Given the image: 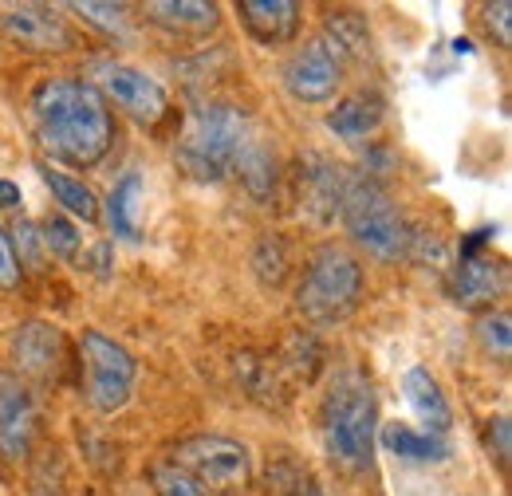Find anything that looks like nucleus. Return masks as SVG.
Masks as SVG:
<instances>
[{"label": "nucleus", "mask_w": 512, "mask_h": 496, "mask_svg": "<svg viewBox=\"0 0 512 496\" xmlns=\"http://www.w3.org/2000/svg\"><path fill=\"white\" fill-rule=\"evenodd\" d=\"M32 126L40 146L67 166H95L115 142V119L107 99L87 79H48L32 91Z\"/></svg>", "instance_id": "f257e3e1"}, {"label": "nucleus", "mask_w": 512, "mask_h": 496, "mask_svg": "<svg viewBox=\"0 0 512 496\" xmlns=\"http://www.w3.org/2000/svg\"><path fill=\"white\" fill-rule=\"evenodd\" d=\"M379 402L359 371H339L323 398V445L339 469H371L375 461Z\"/></svg>", "instance_id": "f03ea898"}, {"label": "nucleus", "mask_w": 512, "mask_h": 496, "mask_svg": "<svg viewBox=\"0 0 512 496\" xmlns=\"http://www.w3.org/2000/svg\"><path fill=\"white\" fill-rule=\"evenodd\" d=\"M253 142L256 134L241 107L209 103L193 115L182 142H178V166L193 182H225L229 174L241 170Z\"/></svg>", "instance_id": "7ed1b4c3"}, {"label": "nucleus", "mask_w": 512, "mask_h": 496, "mask_svg": "<svg viewBox=\"0 0 512 496\" xmlns=\"http://www.w3.org/2000/svg\"><path fill=\"white\" fill-rule=\"evenodd\" d=\"M339 217H343L351 241L379 260H402L414 248V229L406 225L394 197L371 174H347Z\"/></svg>", "instance_id": "20e7f679"}, {"label": "nucleus", "mask_w": 512, "mask_h": 496, "mask_svg": "<svg viewBox=\"0 0 512 496\" xmlns=\"http://www.w3.org/2000/svg\"><path fill=\"white\" fill-rule=\"evenodd\" d=\"M359 296H363V268L347 248L339 245H323L308 260V268L296 284V308L304 311L312 323L347 319L359 304Z\"/></svg>", "instance_id": "39448f33"}, {"label": "nucleus", "mask_w": 512, "mask_h": 496, "mask_svg": "<svg viewBox=\"0 0 512 496\" xmlns=\"http://www.w3.org/2000/svg\"><path fill=\"white\" fill-rule=\"evenodd\" d=\"M83 347V363H87V402L99 414H115L130 402L138 363L123 343H115L103 331H83L79 339Z\"/></svg>", "instance_id": "423d86ee"}, {"label": "nucleus", "mask_w": 512, "mask_h": 496, "mask_svg": "<svg viewBox=\"0 0 512 496\" xmlns=\"http://www.w3.org/2000/svg\"><path fill=\"white\" fill-rule=\"evenodd\" d=\"M174 465L182 473H190L201 489H217V493H241L253 477L249 465V449L241 441L217 434L190 437L174 449Z\"/></svg>", "instance_id": "0eeeda50"}, {"label": "nucleus", "mask_w": 512, "mask_h": 496, "mask_svg": "<svg viewBox=\"0 0 512 496\" xmlns=\"http://www.w3.org/2000/svg\"><path fill=\"white\" fill-rule=\"evenodd\" d=\"M91 79H95L91 87H95L103 99H115L130 119H138V123H162V119H166L170 99H166L162 83L150 79L146 71H138V67H130V63L103 60L91 67Z\"/></svg>", "instance_id": "6e6552de"}, {"label": "nucleus", "mask_w": 512, "mask_h": 496, "mask_svg": "<svg viewBox=\"0 0 512 496\" xmlns=\"http://www.w3.org/2000/svg\"><path fill=\"white\" fill-rule=\"evenodd\" d=\"M0 28L4 36L24 48V52H40V56H52V52H71L79 40L75 32L67 28V20L48 8V4H16V8H4L0 16Z\"/></svg>", "instance_id": "1a4fd4ad"}, {"label": "nucleus", "mask_w": 512, "mask_h": 496, "mask_svg": "<svg viewBox=\"0 0 512 496\" xmlns=\"http://www.w3.org/2000/svg\"><path fill=\"white\" fill-rule=\"evenodd\" d=\"M343 79V63L327 48V40H308L304 48L292 52V60L284 63V87L292 99L300 103H323L335 95Z\"/></svg>", "instance_id": "9d476101"}, {"label": "nucleus", "mask_w": 512, "mask_h": 496, "mask_svg": "<svg viewBox=\"0 0 512 496\" xmlns=\"http://www.w3.org/2000/svg\"><path fill=\"white\" fill-rule=\"evenodd\" d=\"M36 437V402L16 374L0 371V453L20 461Z\"/></svg>", "instance_id": "9b49d317"}, {"label": "nucleus", "mask_w": 512, "mask_h": 496, "mask_svg": "<svg viewBox=\"0 0 512 496\" xmlns=\"http://www.w3.org/2000/svg\"><path fill=\"white\" fill-rule=\"evenodd\" d=\"M505 288H509V272L501 260L461 256V264L453 272V300L461 308H493V300H501Z\"/></svg>", "instance_id": "f8f14e48"}, {"label": "nucleus", "mask_w": 512, "mask_h": 496, "mask_svg": "<svg viewBox=\"0 0 512 496\" xmlns=\"http://www.w3.org/2000/svg\"><path fill=\"white\" fill-rule=\"evenodd\" d=\"M12 363L32 378H56L64 363V335L52 323H24L12 335Z\"/></svg>", "instance_id": "ddd939ff"}, {"label": "nucleus", "mask_w": 512, "mask_h": 496, "mask_svg": "<svg viewBox=\"0 0 512 496\" xmlns=\"http://www.w3.org/2000/svg\"><path fill=\"white\" fill-rule=\"evenodd\" d=\"M241 24L249 28L256 44H288L300 28V4L292 0H241Z\"/></svg>", "instance_id": "4468645a"}, {"label": "nucleus", "mask_w": 512, "mask_h": 496, "mask_svg": "<svg viewBox=\"0 0 512 496\" xmlns=\"http://www.w3.org/2000/svg\"><path fill=\"white\" fill-rule=\"evenodd\" d=\"M343 182H347V170L331 166L327 158H308L304 162V174H300V197H304V209L312 213V221H335L339 213V201H343Z\"/></svg>", "instance_id": "2eb2a0df"}, {"label": "nucleus", "mask_w": 512, "mask_h": 496, "mask_svg": "<svg viewBox=\"0 0 512 496\" xmlns=\"http://www.w3.org/2000/svg\"><path fill=\"white\" fill-rule=\"evenodd\" d=\"M386 119V99L379 91H355L347 95L331 115H327V126L331 134H339L343 142H359V138H371Z\"/></svg>", "instance_id": "dca6fc26"}, {"label": "nucleus", "mask_w": 512, "mask_h": 496, "mask_svg": "<svg viewBox=\"0 0 512 496\" xmlns=\"http://www.w3.org/2000/svg\"><path fill=\"white\" fill-rule=\"evenodd\" d=\"M402 394H406V402H410V410L418 414V422L422 426H430V434H446L449 422H453V414H449V402L446 394H442V386H438V378L426 371V367H410L406 378H402Z\"/></svg>", "instance_id": "f3484780"}, {"label": "nucleus", "mask_w": 512, "mask_h": 496, "mask_svg": "<svg viewBox=\"0 0 512 496\" xmlns=\"http://www.w3.org/2000/svg\"><path fill=\"white\" fill-rule=\"evenodd\" d=\"M150 20L174 36H205L221 24L217 4H197V0H166V4H146Z\"/></svg>", "instance_id": "a211bd4d"}, {"label": "nucleus", "mask_w": 512, "mask_h": 496, "mask_svg": "<svg viewBox=\"0 0 512 496\" xmlns=\"http://www.w3.org/2000/svg\"><path fill=\"white\" fill-rule=\"evenodd\" d=\"M40 174H44V186L56 193V201L64 205L71 217H83L87 225L91 221H99V197H95V189L83 186L79 178H71V174H64V170H56L52 162H40Z\"/></svg>", "instance_id": "6ab92c4d"}, {"label": "nucleus", "mask_w": 512, "mask_h": 496, "mask_svg": "<svg viewBox=\"0 0 512 496\" xmlns=\"http://www.w3.org/2000/svg\"><path fill=\"white\" fill-rule=\"evenodd\" d=\"M138 201H142V174L130 170L127 178L111 189V197H107V225H111V233H115L119 241H130V245L142 241V229H138V221H134Z\"/></svg>", "instance_id": "aec40b11"}, {"label": "nucleus", "mask_w": 512, "mask_h": 496, "mask_svg": "<svg viewBox=\"0 0 512 496\" xmlns=\"http://www.w3.org/2000/svg\"><path fill=\"white\" fill-rule=\"evenodd\" d=\"M383 445L394 457H402V461H446V453H449L442 437L418 434V430H410V426H402V422L383 426Z\"/></svg>", "instance_id": "412c9836"}, {"label": "nucleus", "mask_w": 512, "mask_h": 496, "mask_svg": "<svg viewBox=\"0 0 512 496\" xmlns=\"http://www.w3.org/2000/svg\"><path fill=\"white\" fill-rule=\"evenodd\" d=\"M327 48L339 56H363L367 48H371V32H367V24H363V16H355V12H331V20H327Z\"/></svg>", "instance_id": "4be33fe9"}, {"label": "nucleus", "mask_w": 512, "mask_h": 496, "mask_svg": "<svg viewBox=\"0 0 512 496\" xmlns=\"http://www.w3.org/2000/svg\"><path fill=\"white\" fill-rule=\"evenodd\" d=\"M40 229H44L40 245L48 248L52 256H60V260H75L79 256V229L67 221L64 213H48Z\"/></svg>", "instance_id": "5701e85b"}, {"label": "nucleus", "mask_w": 512, "mask_h": 496, "mask_svg": "<svg viewBox=\"0 0 512 496\" xmlns=\"http://www.w3.org/2000/svg\"><path fill=\"white\" fill-rule=\"evenodd\" d=\"M253 268L264 284H280L284 272H288V248H284V241L280 237H264L253 256Z\"/></svg>", "instance_id": "b1692460"}, {"label": "nucleus", "mask_w": 512, "mask_h": 496, "mask_svg": "<svg viewBox=\"0 0 512 496\" xmlns=\"http://www.w3.org/2000/svg\"><path fill=\"white\" fill-rule=\"evenodd\" d=\"M509 315L505 311H493V315H485L481 323H477V335H481V343H485V351L489 355H497V359H509L512 351V335H509Z\"/></svg>", "instance_id": "393cba45"}, {"label": "nucleus", "mask_w": 512, "mask_h": 496, "mask_svg": "<svg viewBox=\"0 0 512 496\" xmlns=\"http://www.w3.org/2000/svg\"><path fill=\"white\" fill-rule=\"evenodd\" d=\"M154 489H158V496H205V489L193 481L190 473H182L178 465H158L154 469Z\"/></svg>", "instance_id": "a878e982"}, {"label": "nucleus", "mask_w": 512, "mask_h": 496, "mask_svg": "<svg viewBox=\"0 0 512 496\" xmlns=\"http://www.w3.org/2000/svg\"><path fill=\"white\" fill-rule=\"evenodd\" d=\"M71 12H79L83 20L107 28V32H123L127 28V4H71Z\"/></svg>", "instance_id": "bb28decb"}, {"label": "nucleus", "mask_w": 512, "mask_h": 496, "mask_svg": "<svg viewBox=\"0 0 512 496\" xmlns=\"http://www.w3.org/2000/svg\"><path fill=\"white\" fill-rule=\"evenodd\" d=\"M509 12H512L509 0H497V4H489V8H485V24H489V32L497 28V44H501V48H509V44H512Z\"/></svg>", "instance_id": "cd10ccee"}, {"label": "nucleus", "mask_w": 512, "mask_h": 496, "mask_svg": "<svg viewBox=\"0 0 512 496\" xmlns=\"http://www.w3.org/2000/svg\"><path fill=\"white\" fill-rule=\"evenodd\" d=\"M16 284H20V260L12 252V241L0 229V288H16Z\"/></svg>", "instance_id": "c85d7f7f"}, {"label": "nucleus", "mask_w": 512, "mask_h": 496, "mask_svg": "<svg viewBox=\"0 0 512 496\" xmlns=\"http://www.w3.org/2000/svg\"><path fill=\"white\" fill-rule=\"evenodd\" d=\"M12 241H16V248L28 256V264H36V260H40V248H44V245H40V237H36V229H32L28 221H16ZM16 248H12V252H16Z\"/></svg>", "instance_id": "c756f323"}, {"label": "nucleus", "mask_w": 512, "mask_h": 496, "mask_svg": "<svg viewBox=\"0 0 512 496\" xmlns=\"http://www.w3.org/2000/svg\"><path fill=\"white\" fill-rule=\"evenodd\" d=\"M489 437H497V461H501V465H509V437H512L509 418H497V422H493V434Z\"/></svg>", "instance_id": "7c9ffc66"}, {"label": "nucleus", "mask_w": 512, "mask_h": 496, "mask_svg": "<svg viewBox=\"0 0 512 496\" xmlns=\"http://www.w3.org/2000/svg\"><path fill=\"white\" fill-rule=\"evenodd\" d=\"M91 264H95V276H107L111 272V245H95Z\"/></svg>", "instance_id": "2f4dec72"}, {"label": "nucleus", "mask_w": 512, "mask_h": 496, "mask_svg": "<svg viewBox=\"0 0 512 496\" xmlns=\"http://www.w3.org/2000/svg\"><path fill=\"white\" fill-rule=\"evenodd\" d=\"M16 205H20V186L0 178V209H16Z\"/></svg>", "instance_id": "473e14b6"}]
</instances>
